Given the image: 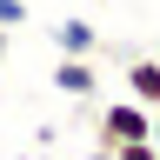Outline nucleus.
Returning <instances> with one entry per match:
<instances>
[{"mask_svg": "<svg viewBox=\"0 0 160 160\" xmlns=\"http://www.w3.org/2000/svg\"><path fill=\"white\" fill-rule=\"evenodd\" d=\"M127 93H133L147 113L160 107V60H147V53H133V60H127Z\"/></svg>", "mask_w": 160, "mask_h": 160, "instance_id": "20e7f679", "label": "nucleus"}, {"mask_svg": "<svg viewBox=\"0 0 160 160\" xmlns=\"http://www.w3.org/2000/svg\"><path fill=\"white\" fill-rule=\"evenodd\" d=\"M113 160H160L153 140H133V147H113Z\"/></svg>", "mask_w": 160, "mask_h": 160, "instance_id": "423d86ee", "label": "nucleus"}, {"mask_svg": "<svg viewBox=\"0 0 160 160\" xmlns=\"http://www.w3.org/2000/svg\"><path fill=\"white\" fill-rule=\"evenodd\" d=\"M53 87L73 93V100H100V67H93V60H60V67H53Z\"/></svg>", "mask_w": 160, "mask_h": 160, "instance_id": "7ed1b4c3", "label": "nucleus"}, {"mask_svg": "<svg viewBox=\"0 0 160 160\" xmlns=\"http://www.w3.org/2000/svg\"><path fill=\"white\" fill-rule=\"evenodd\" d=\"M0 40H7V33H0Z\"/></svg>", "mask_w": 160, "mask_h": 160, "instance_id": "0eeeda50", "label": "nucleus"}, {"mask_svg": "<svg viewBox=\"0 0 160 160\" xmlns=\"http://www.w3.org/2000/svg\"><path fill=\"white\" fill-rule=\"evenodd\" d=\"M133 140H153V113L140 107V100L100 107V140H93V147H133Z\"/></svg>", "mask_w": 160, "mask_h": 160, "instance_id": "f257e3e1", "label": "nucleus"}, {"mask_svg": "<svg viewBox=\"0 0 160 160\" xmlns=\"http://www.w3.org/2000/svg\"><path fill=\"white\" fill-rule=\"evenodd\" d=\"M47 40L60 47V60H93V53H100V33L87 27V20H53Z\"/></svg>", "mask_w": 160, "mask_h": 160, "instance_id": "f03ea898", "label": "nucleus"}, {"mask_svg": "<svg viewBox=\"0 0 160 160\" xmlns=\"http://www.w3.org/2000/svg\"><path fill=\"white\" fill-rule=\"evenodd\" d=\"M13 27H27V0H0V33H13Z\"/></svg>", "mask_w": 160, "mask_h": 160, "instance_id": "39448f33", "label": "nucleus"}]
</instances>
